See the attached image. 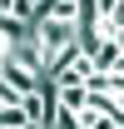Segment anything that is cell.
Returning <instances> with one entry per match:
<instances>
[{
    "label": "cell",
    "mask_w": 124,
    "mask_h": 129,
    "mask_svg": "<svg viewBox=\"0 0 124 129\" xmlns=\"http://www.w3.org/2000/svg\"><path fill=\"white\" fill-rule=\"evenodd\" d=\"M50 109H55V94H50V84H45V80L35 84L30 94H20V114H25L30 124H45V119H50Z\"/></svg>",
    "instance_id": "6da1fadb"
},
{
    "label": "cell",
    "mask_w": 124,
    "mask_h": 129,
    "mask_svg": "<svg viewBox=\"0 0 124 129\" xmlns=\"http://www.w3.org/2000/svg\"><path fill=\"white\" fill-rule=\"evenodd\" d=\"M119 55H124V30H109L104 40H99V45L89 50V60H94V70H104V75L114 70V60H119Z\"/></svg>",
    "instance_id": "7a4b0ae2"
},
{
    "label": "cell",
    "mask_w": 124,
    "mask_h": 129,
    "mask_svg": "<svg viewBox=\"0 0 124 129\" xmlns=\"http://www.w3.org/2000/svg\"><path fill=\"white\" fill-rule=\"evenodd\" d=\"M35 20H70V25H79V0H40Z\"/></svg>",
    "instance_id": "3957f363"
},
{
    "label": "cell",
    "mask_w": 124,
    "mask_h": 129,
    "mask_svg": "<svg viewBox=\"0 0 124 129\" xmlns=\"http://www.w3.org/2000/svg\"><path fill=\"white\" fill-rule=\"evenodd\" d=\"M0 20H10V25L25 30V25L35 20V5H30V0H0Z\"/></svg>",
    "instance_id": "277c9868"
},
{
    "label": "cell",
    "mask_w": 124,
    "mask_h": 129,
    "mask_svg": "<svg viewBox=\"0 0 124 129\" xmlns=\"http://www.w3.org/2000/svg\"><path fill=\"white\" fill-rule=\"evenodd\" d=\"M45 129H79V119H75V109H50V119H45Z\"/></svg>",
    "instance_id": "5b68a950"
},
{
    "label": "cell",
    "mask_w": 124,
    "mask_h": 129,
    "mask_svg": "<svg viewBox=\"0 0 124 129\" xmlns=\"http://www.w3.org/2000/svg\"><path fill=\"white\" fill-rule=\"evenodd\" d=\"M20 124H25L20 104H5V109H0V129H20Z\"/></svg>",
    "instance_id": "8992f818"
},
{
    "label": "cell",
    "mask_w": 124,
    "mask_h": 129,
    "mask_svg": "<svg viewBox=\"0 0 124 129\" xmlns=\"http://www.w3.org/2000/svg\"><path fill=\"white\" fill-rule=\"evenodd\" d=\"M0 104H20V89L5 80V75H0Z\"/></svg>",
    "instance_id": "52a82bcc"
},
{
    "label": "cell",
    "mask_w": 124,
    "mask_h": 129,
    "mask_svg": "<svg viewBox=\"0 0 124 129\" xmlns=\"http://www.w3.org/2000/svg\"><path fill=\"white\" fill-rule=\"evenodd\" d=\"M109 75H124V55H119V60H114V70H109Z\"/></svg>",
    "instance_id": "ba28073f"
},
{
    "label": "cell",
    "mask_w": 124,
    "mask_h": 129,
    "mask_svg": "<svg viewBox=\"0 0 124 129\" xmlns=\"http://www.w3.org/2000/svg\"><path fill=\"white\" fill-rule=\"evenodd\" d=\"M109 129H124V124H109Z\"/></svg>",
    "instance_id": "9c48e42d"
}]
</instances>
